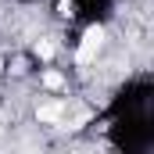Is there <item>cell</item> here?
<instances>
[{
  "label": "cell",
  "mask_w": 154,
  "mask_h": 154,
  "mask_svg": "<svg viewBox=\"0 0 154 154\" xmlns=\"http://www.w3.org/2000/svg\"><path fill=\"white\" fill-rule=\"evenodd\" d=\"M100 47H104V29H100V25H90V29L82 32V43H79V50H75V61L79 65H90Z\"/></svg>",
  "instance_id": "1"
},
{
  "label": "cell",
  "mask_w": 154,
  "mask_h": 154,
  "mask_svg": "<svg viewBox=\"0 0 154 154\" xmlns=\"http://www.w3.org/2000/svg\"><path fill=\"white\" fill-rule=\"evenodd\" d=\"M36 115H39V122H61L65 108H61V104H43V108H39Z\"/></svg>",
  "instance_id": "2"
},
{
  "label": "cell",
  "mask_w": 154,
  "mask_h": 154,
  "mask_svg": "<svg viewBox=\"0 0 154 154\" xmlns=\"http://www.w3.org/2000/svg\"><path fill=\"white\" fill-rule=\"evenodd\" d=\"M43 82H47V90H61V86H65V79L57 75V72H47V75H43Z\"/></svg>",
  "instance_id": "3"
},
{
  "label": "cell",
  "mask_w": 154,
  "mask_h": 154,
  "mask_svg": "<svg viewBox=\"0 0 154 154\" xmlns=\"http://www.w3.org/2000/svg\"><path fill=\"white\" fill-rule=\"evenodd\" d=\"M57 14L72 18V14H75V0H61V4H57Z\"/></svg>",
  "instance_id": "4"
},
{
  "label": "cell",
  "mask_w": 154,
  "mask_h": 154,
  "mask_svg": "<svg viewBox=\"0 0 154 154\" xmlns=\"http://www.w3.org/2000/svg\"><path fill=\"white\" fill-rule=\"evenodd\" d=\"M36 54L43 57V61H50V57H54V43H39V47H36Z\"/></svg>",
  "instance_id": "5"
}]
</instances>
